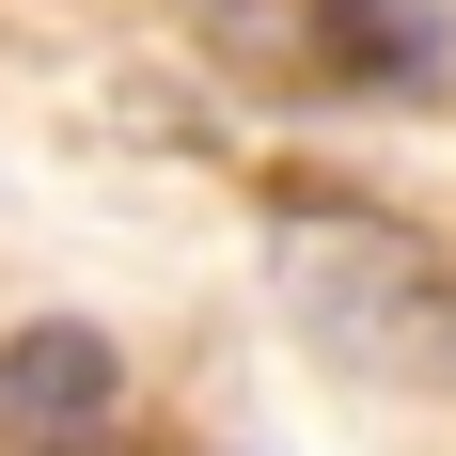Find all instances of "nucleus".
Listing matches in <instances>:
<instances>
[{
  "label": "nucleus",
  "instance_id": "1",
  "mask_svg": "<svg viewBox=\"0 0 456 456\" xmlns=\"http://www.w3.org/2000/svg\"><path fill=\"white\" fill-rule=\"evenodd\" d=\"M268 268L299 299L346 378H410V394H456V268L425 252L410 221H378V205H283L268 221Z\"/></svg>",
  "mask_w": 456,
  "mask_h": 456
},
{
  "label": "nucleus",
  "instance_id": "2",
  "mask_svg": "<svg viewBox=\"0 0 456 456\" xmlns=\"http://www.w3.org/2000/svg\"><path fill=\"white\" fill-rule=\"evenodd\" d=\"M315 47H330L362 94H441L456 16H441V0H315Z\"/></svg>",
  "mask_w": 456,
  "mask_h": 456
},
{
  "label": "nucleus",
  "instance_id": "3",
  "mask_svg": "<svg viewBox=\"0 0 456 456\" xmlns=\"http://www.w3.org/2000/svg\"><path fill=\"white\" fill-rule=\"evenodd\" d=\"M0 394H16L32 425H94L110 394H126V362H110V330H94V315H32L16 346H0Z\"/></svg>",
  "mask_w": 456,
  "mask_h": 456
}]
</instances>
